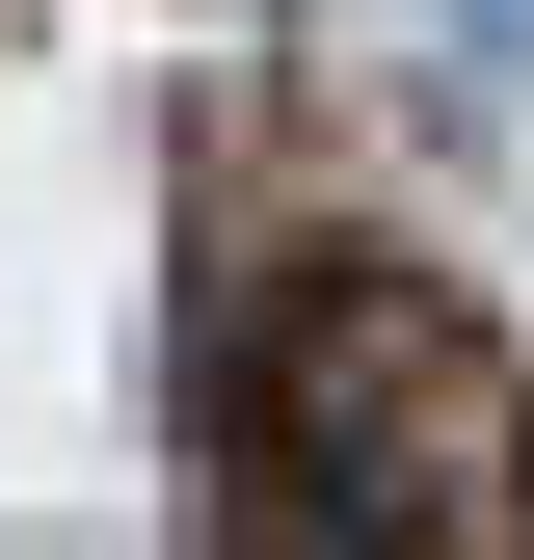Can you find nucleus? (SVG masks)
<instances>
[{
  "mask_svg": "<svg viewBox=\"0 0 534 560\" xmlns=\"http://www.w3.org/2000/svg\"><path fill=\"white\" fill-rule=\"evenodd\" d=\"M214 454L321 534H534V347L400 241H294L214 320Z\"/></svg>",
  "mask_w": 534,
  "mask_h": 560,
  "instance_id": "1",
  "label": "nucleus"
}]
</instances>
